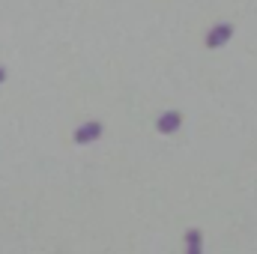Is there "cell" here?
Wrapping results in <instances>:
<instances>
[{
  "label": "cell",
  "instance_id": "6da1fadb",
  "mask_svg": "<svg viewBox=\"0 0 257 254\" xmlns=\"http://www.w3.org/2000/svg\"><path fill=\"white\" fill-rule=\"evenodd\" d=\"M230 33H233V27H230V24H218L215 30H209L206 45H221V42H227V39H230Z\"/></svg>",
  "mask_w": 257,
  "mask_h": 254
},
{
  "label": "cell",
  "instance_id": "7a4b0ae2",
  "mask_svg": "<svg viewBox=\"0 0 257 254\" xmlns=\"http://www.w3.org/2000/svg\"><path fill=\"white\" fill-rule=\"evenodd\" d=\"M177 126V114H168V117H162V129H174Z\"/></svg>",
  "mask_w": 257,
  "mask_h": 254
}]
</instances>
